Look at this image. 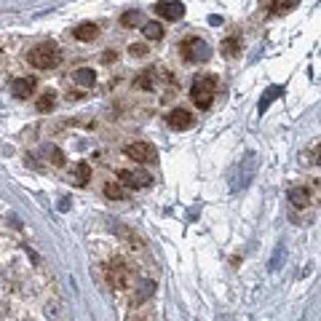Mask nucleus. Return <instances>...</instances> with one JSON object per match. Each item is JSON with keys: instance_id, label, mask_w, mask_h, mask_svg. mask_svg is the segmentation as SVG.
<instances>
[{"instance_id": "nucleus-20", "label": "nucleus", "mask_w": 321, "mask_h": 321, "mask_svg": "<svg viewBox=\"0 0 321 321\" xmlns=\"http://www.w3.org/2000/svg\"><path fill=\"white\" fill-rule=\"evenodd\" d=\"M37 110H41V112L54 110V94H51V91H49V94H43V97L37 99Z\"/></svg>"}, {"instance_id": "nucleus-15", "label": "nucleus", "mask_w": 321, "mask_h": 321, "mask_svg": "<svg viewBox=\"0 0 321 321\" xmlns=\"http://www.w3.org/2000/svg\"><path fill=\"white\" fill-rule=\"evenodd\" d=\"M89 179H91V166L89 164H78V166H75V182L86 185Z\"/></svg>"}, {"instance_id": "nucleus-14", "label": "nucleus", "mask_w": 321, "mask_h": 321, "mask_svg": "<svg viewBox=\"0 0 321 321\" xmlns=\"http://www.w3.org/2000/svg\"><path fill=\"white\" fill-rule=\"evenodd\" d=\"M145 37L147 41H160V37H164V27H160V22H147L145 24Z\"/></svg>"}, {"instance_id": "nucleus-16", "label": "nucleus", "mask_w": 321, "mask_h": 321, "mask_svg": "<svg viewBox=\"0 0 321 321\" xmlns=\"http://www.w3.org/2000/svg\"><path fill=\"white\" fill-rule=\"evenodd\" d=\"M297 3H300V0H273L270 11H273V14H287L289 8H295Z\"/></svg>"}, {"instance_id": "nucleus-11", "label": "nucleus", "mask_w": 321, "mask_h": 321, "mask_svg": "<svg viewBox=\"0 0 321 321\" xmlns=\"http://www.w3.org/2000/svg\"><path fill=\"white\" fill-rule=\"evenodd\" d=\"M289 204H295L297 209H305V206L313 204V195H310L308 187H292L289 190Z\"/></svg>"}, {"instance_id": "nucleus-4", "label": "nucleus", "mask_w": 321, "mask_h": 321, "mask_svg": "<svg viewBox=\"0 0 321 321\" xmlns=\"http://www.w3.org/2000/svg\"><path fill=\"white\" fill-rule=\"evenodd\" d=\"M179 51L187 62H206L209 59V46H206L201 37H187V41L179 46Z\"/></svg>"}, {"instance_id": "nucleus-5", "label": "nucleus", "mask_w": 321, "mask_h": 321, "mask_svg": "<svg viewBox=\"0 0 321 321\" xmlns=\"http://www.w3.org/2000/svg\"><path fill=\"white\" fill-rule=\"evenodd\" d=\"M126 155L137 164H155L158 160V150L150 145V142H134L126 147Z\"/></svg>"}, {"instance_id": "nucleus-9", "label": "nucleus", "mask_w": 321, "mask_h": 321, "mask_svg": "<svg viewBox=\"0 0 321 321\" xmlns=\"http://www.w3.org/2000/svg\"><path fill=\"white\" fill-rule=\"evenodd\" d=\"M72 35H75V41H83V43L97 41V37H99V24H94V22H83V24H78V27L72 30Z\"/></svg>"}, {"instance_id": "nucleus-6", "label": "nucleus", "mask_w": 321, "mask_h": 321, "mask_svg": "<svg viewBox=\"0 0 321 321\" xmlns=\"http://www.w3.org/2000/svg\"><path fill=\"white\" fill-rule=\"evenodd\" d=\"M155 11H158V16L169 19V22H177V19L185 16V6L179 3V0H160L155 6Z\"/></svg>"}, {"instance_id": "nucleus-22", "label": "nucleus", "mask_w": 321, "mask_h": 321, "mask_svg": "<svg viewBox=\"0 0 321 321\" xmlns=\"http://www.w3.org/2000/svg\"><path fill=\"white\" fill-rule=\"evenodd\" d=\"M129 51L134 54V56H145V54H147V46H142V43H134V46H131Z\"/></svg>"}, {"instance_id": "nucleus-13", "label": "nucleus", "mask_w": 321, "mask_h": 321, "mask_svg": "<svg viewBox=\"0 0 321 321\" xmlns=\"http://www.w3.org/2000/svg\"><path fill=\"white\" fill-rule=\"evenodd\" d=\"M222 54L225 56H238L241 54V41L238 37H228V41H222Z\"/></svg>"}, {"instance_id": "nucleus-19", "label": "nucleus", "mask_w": 321, "mask_h": 321, "mask_svg": "<svg viewBox=\"0 0 321 321\" xmlns=\"http://www.w3.org/2000/svg\"><path fill=\"white\" fill-rule=\"evenodd\" d=\"M121 24H124V27L142 24V14H139V11H129V14H124V16H121Z\"/></svg>"}, {"instance_id": "nucleus-2", "label": "nucleus", "mask_w": 321, "mask_h": 321, "mask_svg": "<svg viewBox=\"0 0 321 321\" xmlns=\"http://www.w3.org/2000/svg\"><path fill=\"white\" fill-rule=\"evenodd\" d=\"M214 89H217V78H214V75H204V78H195V81H193V86H190V99H193L201 110H206V107L212 105Z\"/></svg>"}, {"instance_id": "nucleus-18", "label": "nucleus", "mask_w": 321, "mask_h": 321, "mask_svg": "<svg viewBox=\"0 0 321 321\" xmlns=\"http://www.w3.org/2000/svg\"><path fill=\"white\" fill-rule=\"evenodd\" d=\"M105 195L112 198V201H121V198H124V187H121L118 182H107L105 185Z\"/></svg>"}, {"instance_id": "nucleus-8", "label": "nucleus", "mask_w": 321, "mask_h": 321, "mask_svg": "<svg viewBox=\"0 0 321 321\" xmlns=\"http://www.w3.org/2000/svg\"><path fill=\"white\" fill-rule=\"evenodd\" d=\"M118 179L121 182H126V185H131V187H145V185H150V174H145V172H139V169H124V172H118Z\"/></svg>"}, {"instance_id": "nucleus-21", "label": "nucleus", "mask_w": 321, "mask_h": 321, "mask_svg": "<svg viewBox=\"0 0 321 321\" xmlns=\"http://www.w3.org/2000/svg\"><path fill=\"white\" fill-rule=\"evenodd\" d=\"M49 153H51V160H54V166H64V155H62V150L51 147Z\"/></svg>"}, {"instance_id": "nucleus-17", "label": "nucleus", "mask_w": 321, "mask_h": 321, "mask_svg": "<svg viewBox=\"0 0 321 321\" xmlns=\"http://www.w3.org/2000/svg\"><path fill=\"white\" fill-rule=\"evenodd\" d=\"M153 83H155V72L147 70V72H142V75L134 81V86H137V89H153Z\"/></svg>"}, {"instance_id": "nucleus-23", "label": "nucleus", "mask_w": 321, "mask_h": 321, "mask_svg": "<svg viewBox=\"0 0 321 321\" xmlns=\"http://www.w3.org/2000/svg\"><path fill=\"white\" fill-rule=\"evenodd\" d=\"M142 321H150V316H145V318H142Z\"/></svg>"}, {"instance_id": "nucleus-1", "label": "nucleus", "mask_w": 321, "mask_h": 321, "mask_svg": "<svg viewBox=\"0 0 321 321\" xmlns=\"http://www.w3.org/2000/svg\"><path fill=\"white\" fill-rule=\"evenodd\" d=\"M59 62H62V54H59V46L56 43H41L30 51V64L37 70H51Z\"/></svg>"}, {"instance_id": "nucleus-10", "label": "nucleus", "mask_w": 321, "mask_h": 321, "mask_svg": "<svg viewBox=\"0 0 321 321\" xmlns=\"http://www.w3.org/2000/svg\"><path fill=\"white\" fill-rule=\"evenodd\" d=\"M11 91H14V97H19V99L32 97V91H35V78H16V81L11 83Z\"/></svg>"}, {"instance_id": "nucleus-12", "label": "nucleus", "mask_w": 321, "mask_h": 321, "mask_svg": "<svg viewBox=\"0 0 321 321\" xmlns=\"http://www.w3.org/2000/svg\"><path fill=\"white\" fill-rule=\"evenodd\" d=\"M75 83H78V86H83V89H91L94 83H97V72L89 70V67H83V70L75 72Z\"/></svg>"}, {"instance_id": "nucleus-3", "label": "nucleus", "mask_w": 321, "mask_h": 321, "mask_svg": "<svg viewBox=\"0 0 321 321\" xmlns=\"http://www.w3.org/2000/svg\"><path fill=\"white\" fill-rule=\"evenodd\" d=\"M105 276H107L112 289H126L131 284V270H129L126 262H121V260L110 262V265L105 268Z\"/></svg>"}, {"instance_id": "nucleus-7", "label": "nucleus", "mask_w": 321, "mask_h": 321, "mask_svg": "<svg viewBox=\"0 0 321 321\" xmlns=\"http://www.w3.org/2000/svg\"><path fill=\"white\" fill-rule=\"evenodd\" d=\"M166 124L172 126L174 131H185V129H190V126H193V112H190V110H185V107H177V110L169 112Z\"/></svg>"}]
</instances>
